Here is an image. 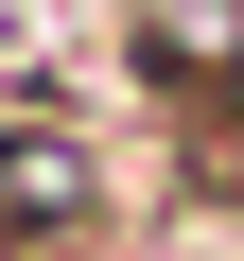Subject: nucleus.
I'll return each instance as SVG.
<instances>
[{"instance_id":"f257e3e1","label":"nucleus","mask_w":244,"mask_h":261,"mask_svg":"<svg viewBox=\"0 0 244 261\" xmlns=\"http://www.w3.org/2000/svg\"><path fill=\"white\" fill-rule=\"evenodd\" d=\"M140 244H157V192L105 157V122L53 70H18L0 87V261H140Z\"/></svg>"},{"instance_id":"f03ea898","label":"nucleus","mask_w":244,"mask_h":261,"mask_svg":"<svg viewBox=\"0 0 244 261\" xmlns=\"http://www.w3.org/2000/svg\"><path fill=\"white\" fill-rule=\"evenodd\" d=\"M122 87L157 122L175 105H244V0H122Z\"/></svg>"}]
</instances>
